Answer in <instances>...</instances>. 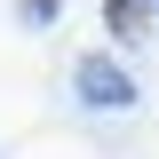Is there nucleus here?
I'll return each instance as SVG.
<instances>
[{"label":"nucleus","instance_id":"f257e3e1","mask_svg":"<svg viewBox=\"0 0 159 159\" xmlns=\"http://www.w3.org/2000/svg\"><path fill=\"white\" fill-rule=\"evenodd\" d=\"M72 88H80L88 111H127V103H135V72L119 56H80L72 64Z\"/></svg>","mask_w":159,"mask_h":159},{"label":"nucleus","instance_id":"f03ea898","mask_svg":"<svg viewBox=\"0 0 159 159\" xmlns=\"http://www.w3.org/2000/svg\"><path fill=\"white\" fill-rule=\"evenodd\" d=\"M143 8H151V0H103V24H111V32L127 40V32H135V16H143Z\"/></svg>","mask_w":159,"mask_h":159},{"label":"nucleus","instance_id":"7ed1b4c3","mask_svg":"<svg viewBox=\"0 0 159 159\" xmlns=\"http://www.w3.org/2000/svg\"><path fill=\"white\" fill-rule=\"evenodd\" d=\"M16 8H24V24H48L56 16V0H16Z\"/></svg>","mask_w":159,"mask_h":159}]
</instances>
